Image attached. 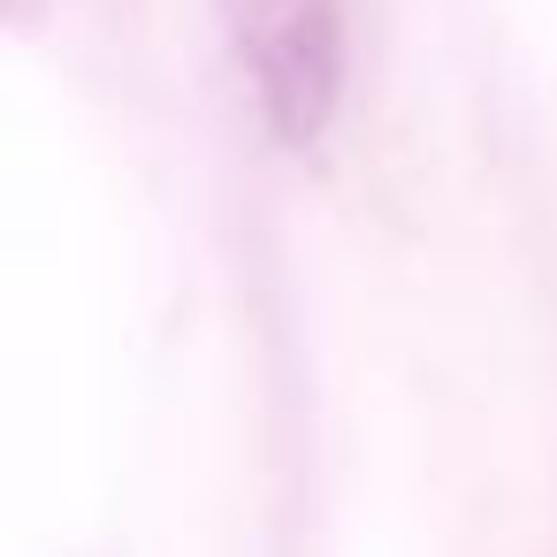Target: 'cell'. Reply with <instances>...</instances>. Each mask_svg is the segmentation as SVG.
I'll return each instance as SVG.
<instances>
[{"instance_id": "1", "label": "cell", "mask_w": 557, "mask_h": 557, "mask_svg": "<svg viewBox=\"0 0 557 557\" xmlns=\"http://www.w3.org/2000/svg\"><path fill=\"white\" fill-rule=\"evenodd\" d=\"M230 62L275 146H321L344 108V9L336 0H214Z\"/></svg>"}]
</instances>
